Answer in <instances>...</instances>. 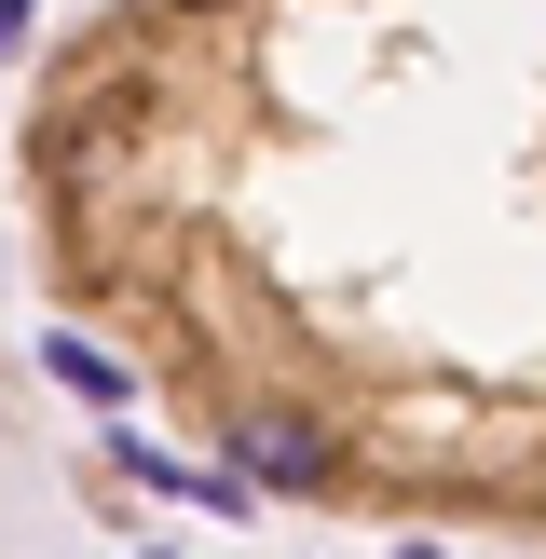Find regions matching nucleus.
Wrapping results in <instances>:
<instances>
[]
</instances>
